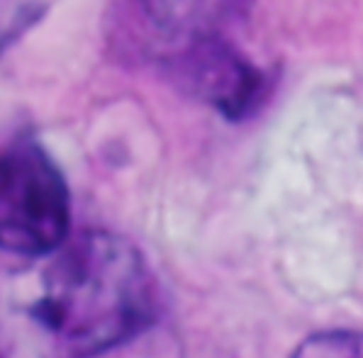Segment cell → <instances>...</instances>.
<instances>
[{"mask_svg":"<svg viewBox=\"0 0 363 358\" xmlns=\"http://www.w3.org/2000/svg\"><path fill=\"white\" fill-rule=\"evenodd\" d=\"M154 315L142 254L117 234L83 232L0 273V358H96Z\"/></svg>","mask_w":363,"mask_h":358,"instance_id":"1","label":"cell"},{"mask_svg":"<svg viewBox=\"0 0 363 358\" xmlns=\"http://www.w3.org/2000/svg\"><path fill=\"white\" fill-rule=\"evenodd\" d=\"M69 188L37 142L0 151V249L22 259L59 249L69 239Z\"/></svg>","mask_w":363,"mask_h":358,"instance_id":"2","label":"cell"},{"mask_svg":"<svg viewBox=\"0 0 363 358\" xmlns=\"http://www.w3.org/2000/svg\"><path fill=\"white\" fill-rule=\"evenodd\" d=\"M193 95L230 120H242L261 105L266 74L234 42H210L164 59Z\"/></svg>","mask_w":363,"mask_h":358,"instance_id":"3","label":"cell"},{"mask_svg":"<svg viewBox=\"0 0 363 358\" xmlns=\"http://www.w3.org/2000/svg\"><path fill=\"white\" fill-rule=\"evenodd\" d=\"M139 5L164 42V59L200 44L234 42L251 10V0H139Z\"/></svg>","mask_w":363,"mask_h":358,"instance_id":"4","label":"cell"},{"mask_svg":"<svg viewBox=\"0 0 363 358\" xmlns=\"http://www.w3.org/2000/svg\"><path fill=\"white\" fill-rule=\"evenodd\" d=\"M59 0H0V52L37 25Z\"/></svg>","mask_w":363,"mask_h":358,"instance_id":"5","label":"cell"},{"mask_svg":"<svg viewBox=\"0 0 363 358\" xmlns=\"http://www.w3.org/2000/svg\"><path fill=\"white\" fill-rule=\"evenodd\" d=\"M290 358H363V332L334 329L307 337Z\"/></svg>","mask_w":363,"mask_h":358,"instance_id":"6","label":"cell"}]
</instances>
